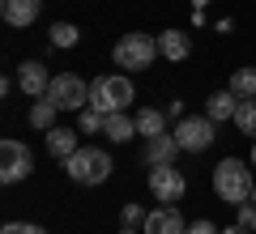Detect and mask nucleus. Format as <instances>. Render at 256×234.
I'll return each instance as SVG.
<instances>
[{
	"label": "nucleus",
	"mask_w": 256,
	"mask_h": 234,
	"mask_svg": "<svg viewBox=\"0 0 256 234\" xmlns=\"http://www.w3.org/2000/svg\"><path fill=\"white\" fill-rule=\"evenodd\" d=\"M102 124H107V115H102V111H94V107H86L82 119H77V128H82V132H102Z\"/></svg>",
	"instance_id": "nucleus-22"
},
{
	"label": "nucleus",
	"mask_w": 256,
	"mask_h": 234,
	"mask_svg": "<svg viewBox=\"0 0 256 234\" xmlns=\"http://www.w3.org/2000/svg\"><path fill=\"white\" fill-rule=\"evenodd\" d=\"M252 188H256V179H252V166L248 162L226 158V162L214 166V192H218L222 205H248L252 200Z\"/></svg>",
	"instance_id": "nucleus-1"
},
{
	"label": "nucleus",
	"mask_w": 256,
	"mask_h": 234,
	"mask_svg": "<svg viewBox=\"0 0 256 234\" xmlns=\"http://www.w3.org/2000/svg\"><path fill=\"white\" fill-rule=\"evenodd\" d=\"M132 98H137V90H132V81H128L124 72L94 77V85H90V107L102 111V115H111V111H128Z\"/></svg>",
	"instance_id": "nucleus-2"
},
{
	"label": "nucleus",
	"mask_w": 256,
	"mask_h": 234,
	"mask_svg": "<svg viewBox=\"0 0 256 234\" xmlns=\"http://www.w3.org/2000/svg\"><path fill=\"white\" fill-rule=\"evenodd\" d=\"M18 85H22V94L26 98H47V85H52V72L43 68L38 60H26L18 68Z\"/></svg>",
	"instance_id": "nucleus-9"
},
{
	"label": "nucleus",
	"mask_w": 256,
	"mask_h": 234,
	"mask_svg": "<svg viewBox=\"0 0 256 234\" xmlns=\"http://www.w3.org/2000/svg\"><path fill=\"white\" fill-rule=\"evenodd\" d=\"M222 234H256V230H248V226H239V222H235V226H226Z\"/></svg>",
	"instance_id": "nucleus-28"
},
{
	"label": "nucleus",
	"mask_w": 256,
	"mask_h": 234,
	"mask_svg": "<svg viewBox=\"0 0 256 234\" xmlns=\"http://www.w3.org/2000/svg\"><path fill=\"white\" fill-rule=\"evenodd\" d=\"M252 205H256V188H252Z\"/></svg>",
	"instance_id": "nucleus-32"
},
{
	"label": "nucleus",
	"mask_w": 256,
	"mask_h": 234,
	"mask_svg": "<svg viewBox=\"0 0 256 234\" xmlns=\"http://www.w3.org/2000/svg\"><path fill=\"white\" fill-rule=\"evenodd\" d=\"M43 136H47V153H52V158H60V162H64V158H73V153L82 149L73 128H47Z\"/></svg>",
	"instance_id": "nucleus-13"
},
{
	"label": "nucleus",
	"mask_w": 256,
	"mask_h": 234,
	"mask_svg": "<svg viewBox=\"0 0 256 234\" xmlns=\"http://www.w3.org/2000/svg\"><path fill=\"white\" fill-rule=\"evenodd\" d=\"M56 115H60V107H56V102H34V107H30V124L38 128V132H47V128H56Z\"/></svg>",
	"instance_id": "nucleus-20"
},
{
	"label": "nucleus",
	"mask_w": 256,
	"mask_h": 234,
	"mask_svg": "<svg viewBox=\"0 0 256 234\" xmlns=\"http://www.w3.org/2000/svg\"><path fill=\"white\" fill-rule=\"evenodd\" d=\"M158 55H162V51H158V38H150V34H124L116 43V51H111V60H116V68L141 72V68H150Z\"/></svg>",
	"instance_id": "nucleus-4"
},
{
	"label": "nucleus",
	"mask_w": 256,
	"mask_h": 234,
	"mask_svg": "<svg viewBox=\"0 0 256 234\" xmlns=\"http://www.w3.org/2000/svg\"><path fill=\"white\" fill-rule=\"evenodd\" d=\"M137 132L141 136H158V132H166V119H162V111H154V107H146V111H137Z\"/></svg>",
	"instance_id": "nucleus-18"
},
{
	"label": "nucleus",
	"mask_w": 256,
	"mask_h": 234,
	"mask_svg": "<svg viewBox=\"0 0 256 234\" xmlns=\"http://www.w3.org/2000/svg\"><path fill=\"white\" fill-rule=\"evenodd\" d=\"M158 51H162V60H188V51H192V43H188V34L184 30H162L158 34Z\"/></svg>",
	"instance_id": "nucleus-14"
},
{
	"label": "nucleus",
	"mask_w": 256,
	"mask_h": 234,
	"mask_svg": "<svg viewBox=\"0 0 256 234\" xmlns=\"http://www.w3.org/2000/svg\"><path fill=\"white\" fill-rule=\"evenodd\" d=\"M226 90L235 94V98H256V68H235Z\"/></svg>",
	"instance_id": "nucleus-17"
},
{
	"label": "nucleus",
	"mask_w": 256,
	"mask_h": 234,
	"mask_svg": "<svg viewBox=\"0 0 256 234\" xmlns=\"http://www.w3.org/2000/svg\"><path fill=\"white\" fill-rule=\"evenodd\" d=\"M146 217L150 213H141V205H124V209H120V222H124L128 230H132V226H146Z\"/></svg>",
	"instance_id": "nucleus-23"
},
{
	"label": "nucleus",
	"mask_w": 256,
	"mask_h": 234,
	"mask_svg": "<svg viewBox=\"0 0 256 234\" xmlns=\"http://www.w3.org/2000/svg\"><path fill=\"white\" fill-rule=\"evenodd\" d=\"M0 234H47V230H43V226H30V222H9Z\"/></svg>",
	"instance_id": "nucleus-24"
},
{
	"label": "nucleus",
	"mask_w": 256,
	"mask_h": 234,
	"mask_svg": "<svg viewBox=\"0 0 256 234\" xmlns=\"http://www.w3.org/2000/svg\"><path fill=\"white\" fill-rule=\"evenodd\" d=\"M175 141L184 153H205L214 145V119L210 115H184L175 124Z\"/></svg>",
	"instance_id": "nucleus-7"
},
{
	"label": "nucleus",
	"mask_w": 256,
	"mask_h": 234,
	"mask_svg": "<svg viewBox=\"0 0 256 234\" xmlns=\"http://www.w3.org/2000/svg\"><path fill=\"white\" fill-rule=\"evenodd\" d=\"M120 234H137V230H128V226H124V230H120Z\"/></svg>",
	"instance_id": "nucleus-31"
},
{
	"label": "nucleus",
	"mask_w": 256,
	"mask_h": 234,
	"mask_svg": "<svg viewBox=\"0 0 256 234\" xmlns=\"http://www.w3.org/2000/svg\"><path fill=\"white\" fill-rule=\"evenodd\" d=\"M47 102H56L60 111H86L90 107V85H86L77 72H60V77H52V85H47Z\"/></svg>",
	"instance_id": "nucleus-5"
},
{
	"label": "nucleus",
	"mask_w": 256,
	"mask_h": 234,
	"mask_svg": "<svg viewBox=\"0 0 256 234\" xmlns=\"http://www.w3.org/2000/svg\"><path fill=\"white\" fill-rule=\"evenodd\" d=\"M180 149V141H175V132H158V136H146V162L150 166H171V158Z\"/></svg>",
	"instance_id": "nucleus-11"
},
{
	"label": "nucleus",
	"mask_w": 256,
	"mask_h": 234,
	"mask_svg": "<svg viewBox=\"0 0 256 234\" xmlns=\"http://www.w3.org/2000/svg\"><path fill=\"white\" fill-rule=\"evenodd\" d=\"M64 171L73 183H107L111 179V153L107 149H77L73 158H64Z\"/></svg>",
	"instance_id": "nucleus-3"
},
{
	"label": "nucleus",
	"mask_w": 256,
	"mask_h": 234,
	"mask_svg": "<svg viewBox=\"0 0 256 234\" xmlns=\"http://www.w3.org/2000/svg\"><path fill=\"white\" fill-rule=\"evenodd\" d=\"M184 234H222V230H218L214 222H205V217H201V222H192V226H188Z\"/></svg>",
	"instance_id": "nucleus-26"
},
{
	"label": "nucleus",
	"mask_w": 256,
	"mask_h": 234,
	"mask_svg": "<svg viewBox=\"0 0 256 234\" xmlns=\"http://www.w3.org/2000/svg\"><path fill=\"white\" fill-rule=\"evenodd\" d=\"M30 171H34V153H30L22 141H13V136L0 141V183L13 188V183H22Z\"/></svg>",
	"instance_id": "nucleus-6"
},
{
	"label": "nucleus",
	"mask_w": 256,
	"mask_h": 234,
	"mask_svg": "<svg viewBox=\"0 0 256 234\" xmlns=\"http://www.w3.org/2000/svg\"><path fill=\"white\" fill-rule=\"evenodd\" d=\"M205 4H210V0H192V13H201V9H205Z\"/></svg>",
	"instance_id": "nucleus-29"
},
{
	"label": "nucleus",
	"mask_w": 256,
	"mask_h": 234,
	"mask_svg": "<svg viewBox=\"0 0 256 234\" xmlns=\"http://www.w3.org/2000/svg\"><path fill=\"white\" fill-rule=\"evenodd\" d=\"M235 111H239V98H235L230 90H218V94H210V98H205V115H210L214 124L235 119Z\"/></svg>",
	"instance_id": "nucleus-15"
},
{
	"label": "nucleus",
	"mask_w": 256,
	"mask_h": 234,
	"mask_svg": "<svg viewBox=\"0 0 256 234\" xmlns=\"http://www.w3.org/2000/svg\"><path fill=\"white\" fill-rule=\"evenodd\" d=\"M166 115H171V119H184V102H166Z\"/></svg>",
	"instance_id": "nucleus-27"
},
{
	"label": "nucleus",
	"mask_w": 256,
	"mask_h": 234,
	"mask_svg": "<svg viewBox=\"0 0 256 234\" xmlns=\"http://www.w3.org/2000/svg\"><path fill=\"white\" fill-rule=\"evenodd\" d=\"M239 209V226H248V230H256V205L248 200V205H235Z\"/></svg>",
	"instance_id": "nucleus-25"
},
{
	"label": "nucleus",
	"mask_w": 256,
	"mask_h": 234,
	"mask_svg": "<svg viewBox=\"0 0 256 234\" xmlns=\"http://www.w3.org/2000/svg\"><path fill=\"white\" fill-rule=\"evenodd\" d=\"M150 192H154V200H162V205H175V200L188 192V183H184V175L175 171V166H154V171H150Z\"/></svg>",
	"instance_id": "nucleus-8"
},
{
	"label": "nucleus",
	"mask_w": 256,
	"mask_h": 234,
	"mask_svg": "<svg viewBox=\"0 0 256 234\" xmlns=\"http://www.w3.org/2000/svg\"><path fill=\"white\" fill-rule=\"evenodd\" d=\"M184 230H188V222L180 217V209H175V205L154 209V213L146 217V226H141V234H184Z\"/></svg>",
	"instance_id": "nucleus-10"
},
{
	"label": "nucleus",
	"mask_w": 256,
	"mask_h": 234,
	"mask_svg": "<svg viewBox=\"0 0 256 234\" xmlns=\"http://www.w3.org/2000/svg\"><path fill=\"white\" fill-rule=\"evenodd\" d=\"M47 34H52V47H73L77 38H82V30H77L73 21H56V26L47 30Z\"/></svg>",
	"instance_id": "nucleus-21"
},
{
	"label": "nucleus",
	"mask_w": 256,
	"mask_h": 234,
	"mask_svg": "<svg viewBox=\"0 0 256 234\" xmlns=\"http://www.w3.org/2000/svg\"><path fill=\"white\" fill-rule=\"evenodd\" d=\"M102 136H111L116 145H124L128 136H141V132H137V119H128V111H111L107 124H102Z\"/></svg>",
	"instance_id": "nucleus-16"
},
{
	"label": "nucleus",
	"mask_w": 256,
	"mask_h": 234,
	"mask_svg": "<svg viewBox=\"0 0 256 234\" xmlns=\"http://www.w3.org/2000/svg\"><path fill=\"white\" fill-rule=\"evenodd\" d=\"M235 128L244 136L256 141V98H239V111H235Z\"/></svg>",
	"instance_id": "nucleus-19"
},
{
	"label": "nucleus",
	"mask_w": 256,
	"mask_h": 234,
	"mask_svg": "<svg viewBox=\"0 0 256 234\" xmlns=\"http://www.w3.org/2000/svg\"><path fill=\"white\" fill-rule=\"evenodd\" d=\"M252 166H256V141H252Z\"/></svg>",
	"instance_id": "nucleus-30"
},
{
	"label": "nucleus",
	"mask_w": 256,
	"mask_h": 234,
	"mask_svg": "<svg viewBox=\"0 0 256 234\" xmlns=\"http://www.w3.org/2000/svg\"><path fill=\"white\" fill-rule=\"evenodd\" d=\"M38 9H43V0H0V17L18 30H26L38 17Z\"/></svg>",
	"instance_id": "nucleus-12"
}]
</instances>
